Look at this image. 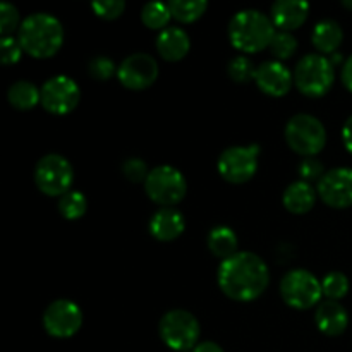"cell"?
Returning a JSON list of instances; mask_svg holds the SVG:
<instances>
[{"instance_id": "cell-19", "label": "cell", "mask_w": 352, "mask_h": 352, "mask_svg": "<svg viewBox=\"0 0 352 352\" xmlns=\"http://www.w3.org/2000/svg\"><path fill=\"white\" fill-rule=\"evenodd\" d=\"M189 48H191V38L179 26L165 28L157 38V52L168 62L182 60L188 55Z\"/></svg>"}, {"instance_id": "cell-16", "label": "cell", "mask_w": 352, "mask_h": 352, "mask_svg": "<svg viewBox=\"0 0 352 352\" xmlns=\"http://www.w3.org/2000/svg\"><path fill=\"white\" fill-rule=\"evenodd\" d=\"M315 323L322 333L329 337H337L346 332L349 325V315L339 301L325 299L316 306Z\"/></svg>"}, {"instance_id": "cell-31", "label": "cell", "mask_w": 352, "mask_h": 352, "mask_svg": "<svg viewBox=\"0 0 352 352\" xmlns=\"http://www.w3.org/2000/svg\"><path fill=\"white\" fill-rule=\"evenodd\" d=\"M91 9L98 17L110 21L122 16L126 10V2L124 0H95L91 3Z\"/></svg>"}, {"instance_id": "cell-4", "label": "cell", "mask_w": 352, "mask_h": 352, "mask_svg": "<svg viewBox=\"0 0 352 352\" xmlns=\"http://www.w3.org/2000/svg\"><path fill=\"white\" fill-rule=\"evenodd\" d=\"M285 141L298 155L309 158L318 155L327 144V129L322 120L309 113H296L285 124Z\"/></svg>"}, {"instance_id": "cell-10", "label": "cell", "mask_w": 352, "mask_h": 352, "mask_svg": "<svg viewBox=\"0 0 352 352\" xmlns=\"http://www.w3.org/2000/svg\"><path fill=\"white\" fill-rule=\"evenodd\" d=\"M261 148L258 144L230 146L219 157V174L230 184H244L251 181L258 170V158Z\"/></svg>"}, {"instance_id": "cell-12", "label": "cell", "mask_w": 352, "mask_h": 352, "mask_svg": "<svg viewBox=\"0 0 352 352\" xmlns=\"http://www.w3.org/2000/svg\"><path fill=\"white\" fill-rule=\"evenodd\" d=\"M41 320L48 336L55 339H69L81 329L82 311L71 299H57L47 306Z\"/></svg>"}, {"instance_id": "cell-18", "label": "cell", "mask_w": 352, "mask_h": 352, "mask_svg": "<svg viewBox=\"0 0 352 352\" xmlns=\"http://www.w3.org/2000/svg\"><path fill=\"white\" fill-rule=\"evenodd\" d=\"M150 234L158 241H174L184 232L186 220L179 210L175 208H160L158 212L153 213L150 219Z\"/></svg>"}, {"instance_id": "cell-7", "label": "cell", "mask_w": 352, "mask_h": 352, "mask_svg": "<svg viewBox=\"0 0 352 352\" xmlns=\"http://www.w3.org/2000/svg\"><path fill=\"white\" fill-rule=\"evenodd\" d=\"M146 196L164 208L177 205L188 192V182L181 170L172 165H158L151 168L144 181Z\"/></svg>"}, {"instance_id": "cell-20", "label": "cell", "mask_w": 352, "mask_h": 352, "mask_svg": "<svg viewBox=\"0 0 352 352\" xmlns=\"http://www.w3.org/2000/svg\"><path fill=\"white\" fill-rule=\"evenodd\" d=\"M316 195L318 192L309 182L296 181L285 188L282 201H284V206L289 212L296 213V215H302V213H308L315 206Z\"/></svg>"}, {"instance_id": "cell-35", "label": "cell", "mask_w": 352, "mask_h": 352, "mask_svg": "<svg viewBox=\"0 0 352 352\" xmlns=\"http://www.w3.org/2000/svg\"><path fill=\"white\" fill-rule=\"evenodd\" d=\"M122 172L131 182H141V181L144 182L146 181L148 174H150L146 164H144L141 158H129V160L124 162Z\"/></svg>"}, {"instance_id": "cell-29", "label": "cell", "mask_w": 352, "mask_h": 352, "mask_svg": "<svg viewBox=\"0 0 352 352\" xmlns=\"http://www.w3.org/2000/svg\"><path fill=\"white\" fill-rule=\"evenodd\" d=\"M227 72H229V78L232 79L237 85H244L250 79H254V67L253 62L246 57V55H237V57L230 58L229 65H227Z\"/></svg>"}, {"instance_id": "cell-17", "label": "cell", "mask_w": 352, "mask_h": 352, "mask_svg": "<svg viewBox=\"0 0 352 352\" xmlns=\"http://www.w3.org/2000/svg\"><path fill=\"white\" fill-rule=\"evenodd\" d=\"M309 16V3L305 0H278L272 6L270 17L280 31L298 30Z\"/></svg>"}, {"instance_id": "cell-25", "label": "cell", "mask_w": 352, "mask_h": 352, "mask_svg": "<svg viewBox=\"0 0 352 352\" xmlns=\"http://www.w3.org/2000/svg\"><path fill=\"white\" fill-rule=\"evenodd\" d=\"M172 14L168 9V3L165 2H148L141 9V21L150 30H165V26L170 21ZM168 28V26H167Z\"/></svg>"}, {"instance_id": "cell-1", "label": "cell", "mask_w": 352, "mask_h": 352, "mask_svg": "<svg viewBox=\"0 0 352 352\" xmlns=\"http://www.w3.org/2000/svg\"><path fill=\"white\" fill-rule=\"evenodd\" d=\"M217 280L227 298L250 302L267 291L270 284V270L258 254L239 251L220 263Z\"/></svg>"}, {"instance_id": "cell-27", "label": "cell", "mask_w": 352, "mask_h": 352, "mask_svg": "<svg viewBox=\"0 0 352 352\" xmlns=\"http://www.w3.org/2000/svg\"><path fill=\"white\" fill-rule=\"evenodd\" d=\"M270 52L275 57V60H287L298 50V40L289 31H277L270 43Z\"/></svg>"}, {"instance_id": "cell-34", "label": "cell", "mask_w": 352, "mask_h": 352, "mask_svg": "<svg viewBox=\"0 0 352 352\" xmlns=\"http://www.w3.org/2000/svg\"><path fill=\"white\" fill-rule=\"evenodd\" d=\"M298 172H299V175H301V181H306V182L320 181V179L327 174L325 168H323L322 162L316 160L315 157L305 158V160L299 164Z\"/></svg>"}, {"instance_id": "cell-11", "label": "cell", "mask_w": 352, "mask_h": 352, "mask_svg": "<svg viewBox=\"0 0 352 352\" xmlns=\"http://www.w3.org/2000/svg\"><path fill=\"white\" fill-rule=\"evenodd\" d=\"M81 89L69 76H54L41 86V107L54 116H65L78 107Z\"/></svg>"}, {"instance_id": "cell-22", "label": "cell", "mask_w": 352, "mask_h": 352, "mask_svg": "<svg viewBox=\"0 0 352 352\" xmlns=\"http://www.w3.org/2000/svg\"><path fill=\"white\" fill-rule=\"evenodd\" d=\"M237 236L230 227L227 226H219L213 227L208 234V239H206V246H208L210 253L213 256L220 258V260H227V258L234 256L237 251Z\"/></svg>"}, {"instance_id": "cell-26", "label": "cell", "mask_w": 352, "mask_h": 352, "mask_svg": "<svg viewBox=\"0 0 352 352\" xmlns=\"http://www.w3.org/2000/svg\"><path fill=\"white\" fill-rule=\"evenodd\" d=\"M86 208H88V201L81 191H72L71 189L58 198V212L67 220L81 219L86 213Z\"/></svg>"}, {"instance_id": "cell-24", "label": "cell", "mask_w": 352, "mask_h": 352, "mask_svg": "<svg viewBox=\"0 0 352 352\" xmlns=\"http://www.w3.org/2000/svg\"><path fill=\"white\" fill-rule=\"evenodd\" d=\"M168 9L174 19L189 24L198 21L205 14V10L208 9V2L206 0H172L168 2Z\"/></svg>"}, {"instance_id": "cell-38", "label": "cell", "mask_w": 352, "mask_h": 352, "mask_svg": "<svg viewBox=\"0 0 352 352\" xmlns=\"http://www.w3.org/2000/svg\"><path fill=\"white\" fill-rule=\"evenodd\" d=\"M191 352H223V349L219 344L212 342V340H206V342H199Z\"/></svg>"}, {"instance_id": "cell-32", "label": "cell", "mask_w": 352, "mask_h": 352, "mask_svg": "<svg viewBox=\"0 0 352 352\" xmlns=\"http://www.w3.org/2000/svg\"><path fill=\"white\" fill-rule=\"evenodd\" d=\"M23 47H21L19 40L14 36L0 38V60L2 64L10 65L19 62L21 55H23Z\"/></svg>"}, {"instance_id": "cell-2", "label": "cell", "mask_w": 352, "mask_h": 352, "mask_svg": "<svg viewBox=\"0 0 352 352\" xmlns=\"http://www.w3.org/2000/svg\"><path fill=\"white\" fill-rule=\"evenodd\" d=\"M17 40L31 57L50 58L64 43V28L52 14L33 12L21 23Z\"/></svg>"}, {"instance_id": "cell-39", "label": "cell", "mask_w": 352, "mask_h": 352, "mask_svg": "<svg viewBox=\"0 0 352 352\" xmlns=\"http://www.w3.org/2000/svg\"><path fill=\"white\" fill-rule=\"evenodd\" d=\"M342 6L347 9H352V0H342Z\"/></svg>"}, {"instance_id": "cell-6", "label": "cell", "mask_w": 352, "mask_h": 352, "mask_svg": "<svg viewBox=\"0 0 352 352\" xmlns=\"http://www.w3.org/2000/svg\"><path fill=\"white\" fill-rule=\"evenodd\" d=\"M336 79L333 64L322 54H308L298 62L294 69V85L306 96L327 95Z\"/></svg>"}, {"instance_id": "cell-23", "label": "cell", "mask_w": 352, "mask_h": 352, "mask_svg": "<svg viewBox=\"0 0 352 352\" xmlns=\"http://www.w3.org/2000/svg\"><path fill=\"white\" fill-rule=\"evenodd\" d=\"M7 100L10 105L17 110H31L41 103V89H38L36 85L31 81H21L12 82L7 91Z\"/></svg>"}, {"instance_id": "cell-37", "label": "cell", "mask_w": 352, "mask_h": 352, "mask_svg": "<svg viewBox=\"0 0 352 352\" xmlns=\"http://www.w3.org/2000/svg\"><path fill=\"white\" fill-rule=\"evenodd\" d=\"M342 140H344V144H346L347 151L352 155V116L346 120V124H344Z\"/></svg>"}, {"instance_id": "cell-28", "label": "cell", "mask_w": 352, "mask_h": 352, "mask_svg": "<svg viewBox=\"0 0 352 352\" xmlns=\"http://www.w3.org/2000/svg\"><path fill=\"white\" fill-rule=\"evenodd\" d=\"M323 296L332 301H339L349 292V278L340 272H330L322 280Z\"/></svg>"}, {"instance_id": "cell-14", "label": "cell", "mask_w": 352, "mask_h": 352, "mask_svg": "<svg viewBox=\"0 0 352 352\" xmlns=\"http://www.w3.org/2000/svg\"><path fill=\"white\" fill-rule=\"evenodd\" d=\"M316 192L332 208L352 206V168L337 167L327 172L316 186Z\"/></svg>"}, {"instance_id": "cell-33", "label": "cell", "mask_w": 352, "mask_h": 352, "mask_svg": "<svg viewBox=\"0 0 352 352\" xmlns=\"http://www.w3.org/2000/svg\"><path fill=\"white\" fill-rule=\"evenodd\" d=\"M116 71L117 69L113 65V62L109 57H103V55L91 58L88 64L89 76L95 79H100V81H107L109 78H112V74Z\"/></svg>"}, {"instance_id": "cell-30", "label": "cell", "mask_w": 352, "mask_h": 352, "mask_svg": "<svg viewBox=\"0 0 352 352\" xmlns=\"http://www.w3.org/2000/svg\"><path fill=\"white\" fill-rule=\"evenodd\" d=\"M21 23H23V21H19V10H17L12 3H0V36H12L14 31H19Z\"/></svg>"}, {"instance_id": "cell-9", "label": "cell", "mask_w": 352, "mask_h": 352, "mask_svg": "<svg viewBox=\"0 0 352 352\" xmlns=\"http://www.w3.org/2000/svg\"><path fill=\"white\" fill-rule=\"evenodd\" d=\"M280 296L294 309H309L322 302V282L308 270H291L282 277Z\"/></svg>"}, {"instance_id": "cell-3", "label": "cell", "mask_w": 352, "mask_h": 352, "mask_svg": "<svg viewBox=\"0 0 352 352\" xmlns=\"http://www.w3.org/2000/svg\"><path fill=\"white\" fill-rule=\"evenodd\" d=\"M229 40L244 54H256L270 47L275 36V24L270 16L256 9H244L229 21Z\"/></svg>"}, {"instance_id": "cell-8", "label": "cell", "mask_w": 352, "mask_h": 352, "mask_svg": "<svg viewBox=\"0 0 352 352\" xmlns=\"http://www.w3.org/2000/svg\"><path fill=\"white\" fill-rule=\"evenodd\" d=\"M74 170L71 162L58 153H48L38 160L34 167V182L43 195L55 198L71 191Z\"/></svg>"}, {"instance_id": "cell-36", "label": "cell", "mask_w": 352, "mask_h": 352, "mask_svg": "<svg viewBox=\"0 0 352 352\" xmlns=\"http://www.w3.org/2000/svg\"><path fill=\"white\" fill-rule=\"evenodd\" d=\"M342 82L352 93V55L346 58V62H344L342 65Z\"/></svg>"}, {"instance_id": "cell-13", "label": "cell", "mask_w": 352, "mask_h": 352, "mask_svg": "<svg viewBox=\"0 0 352 352\" xmlns=\"http://www.w3.org/2000/svg\"><path fill=\"white\" fill-rule=\"evenodd\" d=\"M117 78L120 85L129 89H146L157 81L158 64L151 55L133 54L124 58L117 67Z\"/></svg>"}, {"instance_id": "cell-5", "label": "cell", "mask_w": 352, "mask_h": 352, "mask_svg": "<svg viewBox=\"0 0 352 352\" xmlns=\"http://www.w3.org/2000/svg\"><path fill=\"white\" fill-rule=\"evenodd\" d=\"M158 333L165 346L172 351L188 352L198 346L201 327L192 313L186 309H170L162 316Z\"/></svg>"}, {"instance_id": "cell-15", "label": "cell", "mask_w": 352, "mask_h": 352, "mask_svg": "<svg viewBox=\"0 0 352 352\" xmlns=\"http://www.w3.org/2000/svg\"><path fill=\"white\" fill-rule=\"evenodd\" d=\"M254 82L258 88L268 96H280L287 95L294 82V74L287 69V65L278 60H267L260 64L254 72Z\"/></svg>"}, {"instance_id": "cell-21", "label": "cell", "mask_w": 352, "mask_h": 352, "mask_svg": "<svg viewBox=\"0 0 352 352\" xmlns=\"http://www.w3.org/2000/svg\"><path fill=\"white\" fill-rule=\"evenodd\" d=\"M311 41L320 54H336L344 41V31L340 24L333 19H323L315 24Z\"/></svg>"}]
</instances>
